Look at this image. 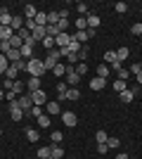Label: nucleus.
Wrapping results in <instances>:
<instances>
[{
    "label": "nucleus",
    "instance_id": "09e8293b",
    "mask_svg": "<svg viewBox=\"0 0 142 159\" xmlns=\"http://www.w3.org/2000/svg\"><path fill=\"white\" fill-rule=\"evenodd\" d=\"M128 76H130V71L126 69V66H121V69H118V79H123V81H126Z\"/></svg>",
    "mask_w": 142,
    "mask_h": 159
},
{
    "label": "nucleus",
    "instance_id": "13d9d810",
    "mask_svg": "<svg viewBox=\"0 0 142 159\" xmlns=\"http://www.w3.org/2000/svg\"><path fill=\"white\" fill-rule=\"evenodd\" d=\"M135 79H137V86H142V74H137Z\"/></svg>",
    "mask_w": 142,
    "mask_h": 159
},
{
    "label": "nucleus",
    "instance_id": "bf43d9fd",
    "mask_svg": "<svg viewBox=\"0 0 142 159\" xmlns=\"http://www.w3.org/2000/svg\"><path fill=\"white\" fill-rule=\"evenodd\" d=\"M116 159H128V154H123V152H121V154H116Z\"/></svg>",
    "mask_w": 142,
    "mask_h": 159
},
{
    "label": "nucleus",
    "instance_id": "79ce46f5",
    "mask_svg": "<svg viewBox=\"0 0 142 159\" xmlns=\"http://www.w3.org/2000/svg\"><path fill=\"white\" fill-rule=\"evenodd\" d=\"M64 157V150L59 145H52V159H62Z\"/></svg>",
    "mask_w": 142,
    "mask_h": 159
},
{
    "label": "nucleus",
    "instance_id": "603ef678",
    "mask_svg": "<svg viewBox=\"0 0 142 159\" xmlns=\"http://www.w3.org/2000/svg\"><path fill=\"white\" fill-rule=\"evenodd\" d=\"M107 145H109V147H118V145H121V140H118V138H109Z\"/></svg>",
    "mask_w": 142,
    "mask_h": 159
},
{
    "label": "nucleus",
    "instance_id": "2eb2a0df",
    "mask_svg": "<svg viewBox=\"0 0 142 159\" xmlns=\"http://www.w3.org/2000/svg\"><path fill=\"white\" fill-rule=\"evenodd\" d=\"M69 40H71V36H69V33H59V36H57V38H54V43H57V48H69Z\"/></svg>",
    "mask_w": 142,
    "mask_h": 159
},
{
    "label": "nucleus",
    "instance_id": "c85d7f7f",
    "mask_svg": "<svg viewBox=\"0 0 142 159\" xmlns=\"http://www.w3.org/2000/svg\"><path fill=\"white\" fill-rule=\"evenodd\" d=\"M50 119H52L50 114H43V116H38L36 121H38V126H41V128H47V126H50Z\"/></svg>",
    "mask_w": 142,
    "mask_h": 159
},
{
    "label": "nucleus",
    "instance_id": "6e6d98bb",
    "mask_svg": "<svg viewBox=\"0 0 142 159\" xmlns=\"http://www.w3.org/2000/svg\"><path fill=\"white\" fill-rule=\"evenodd\" d=\"M14 66H17L19 71H24V69H26V60H19V62H14Z\"/></svg>",
    "mask_w": 142,
    "mask_h": 159
},
{
    "label": "nucleus",
    "instance_id": "1a4fd4ad",
    "mask_svg": "<svg viewBox=\"0 0 142 159\" xmlns=\"http://www.w3.org/2000/svg\"><path fill=\"white\" fill-rule=\"evenodd\" d=\"M45 114H50V116H57V114H62L59 102H57V100H54V102H47V105H45Z\"/></svg>",
    "mask_w": 142,
    "mask_h": 159
},
{
    "label": "nucleus",
    "instance_id": "f8f14e48",
    "mask_svg": "<svg viewBox=\"0 0 142 159\" xmlns=\"http://www.w3.org/2000/svg\"><path fill=\"white\" fill-rule=\"evenodd\" d=\"M36 14H38V7L36 5H24V19H36Z\"/></svg>",
    "mask_w": 142,
    "mask_h": 159
},
{
    "label": "nucleus",
    "instance_id": "58836bf2",
    "mask_svg": "<svg viewBox=\"0 0 142 159\" xmlns=\"http://www.w3.org/2000/svg\"><path fill=\"white\" fill-rule=\"evenodd\" d=\"M76 40H78V43H88V31H76V36H74Z\"/></svg>",
    "mask_w": 142,
    "mask_h": 159
},
{
    "label": "nucleus",
    "instance_id": "8fccbe9b",
    "mask_svg": "<svg viewBox=\"0 0 142 159\" xmlns=\"http://www.w3.org/2000/svg\"><path fill=\"white\" fill-rule=\"evenodd\" d=\"M67 90H69V86H67V83H57V95H64Z\"/></svg>",
    "mask_w": 142,
    "mask_h": 159
},
{
    "label": "nucleus",
    "instance_id": "3c124183",
    "mask_svg": "<svg viewBox=\"0 0 142 159\" xmlns=\"http://www.w3.org/2000/svg\"><path fill=\"white\" fill-rule=\"evenodd\" d=\"M5 100H10V102H17V93H14V90H7V93H5Z\"/></svg>",
    "mask_w": 142,
    "mask_h": 159
},
{
    "label": "nucleus",
    "instance_id": "423d86ee",
    "mask_svg": "<svg viewBox=\"0 0 142 159\" xmlns=\"http://www.w3.org/2000/svg\"><path fill=\"white\" fill-rule=\"evenodd\" d=\"M31 100H33V105H38V107L47 105V95H45V90H36V93H31Z\"/></svg>",
    "mask_w": 142,
    "mask_h": 159
},
{
    "label": "nucleus",
    "instance_id": "49530a36",
    "mask_svg": "<svg viewBox=\"0 0 142 159\" xmlns=\"http://www.w3.org/2000/svg\"><path fill=\"white\" fill-rule=\"evenodd\" d=\"M12 90H14L17 95L24 93V83H21V81H14V83H12Z\"/></svg>",
    "mask_w": 142,
    "mask_h": 159
},
{
    "label": "nucleus",
    "instance_id": "20e7f679",
    "mask_svg": "<svg viewBox=\"0 0 142 159\" xmlns=\"http://www.w3.org/2000/svg\"><path fill=\"white\" fill-rule=\"evenodd\" d=\"M17 105H19L21 109H24V114H26L28 109L33 107V100H31V93H26V95H19V98H17Z\"/></svg>",
    "mask_w": 142,
    "mask_h": 159
},
{
    "label": "nucleus",
    "instance_id": "b1692460",
    "mask_svg": "<svg viewBox=\"0 0 142 159\" xmlns=\"http://www.w3.org/2000/svg\"><path fill=\"white\" fill-rule=\"evenodd\" d=\"M26 138L31 140V143H38V140H41V133L36 131V128H26Z\"/></svg>",
    "mask_w": 142,
    "mask_h": 159
},
{
    "label": "nucleus",
    "instance_id": "a211bd4d",
    "mask_svg": "<svg viewBox=\"0 0 142 159\" xmlns=\"http://www.w3.org/2000/svg\"><path fill=\"white\" fill-rule=\"evenodd\" d=\"M14 36V31L10 26H0V43H2V40H10Z\"/></svg>",
    "mask_w": 142,
    "mask_h": 159
},
{
    "label": "nucleus",
    "instance_id": "4c0bfd02",
    "mask_svg": "<svg viewBox=\"0 0 142 159\" xmlns=\"http://www.w3.org/2000/svg\"><path fill=\"white\" fill-rule=\"evenodd\" d=\"M74 69H76V74H78V76H85V74H88V64H83V62H78Z\"/></svg>",
    "mask_w": 142,
    "mask_h": 159
},
{
    "label": "nucleus",
    "instance_id": "f03ea898",
    "mask_svg": "<svg viewBox=\"0 0 142 159\" xmlns=\"http://www.w3.org/2000/svg\"><path fill=\"white\" fill-rule=\"evenodd\" d=\"M59 57H62L59 48H54V50H50V52H47V57L43 60V64H45V69H47V71H52V69H54V64H59Z\"/></svg>",
    "mask_w": 142,
    "mask_h": 159
},
{
    "label": "nucleus",
    "instance_id": "bb28decb",
    "mask_svg": "<svg viewBox=\"0 0 142 159\" xmlns=\"http://www.w3.org/2000/svg\"><path fill=\"white\" fill-rule=\"evenodd\" d=\"M52 74L57 76V79H62V76H67V66H64V64H54Z\"/></svg>",
    "mask_w": 142,
    "mask_h": 159
},
{
    "label": "nucleus",
    "instance_id": "e2e57ef3",
    "mask_svg": "<svg viewBox=\"0 0 142 159\" xmlns=\"http://www.w3.org/2000/svg\"><path fill=\"white\" fill-rule=\"evenodd\" d=\"M50 159H52V157H50Z\"/></svg>",
    "mask_w": 142,
    "mask_h": 159
},
{
    "label": "nucleus",
    "instance_id": "473e14b6",
    "mask_svg": "<svg viewBox=\"0 0 142 159\" xmlns=\"http://www.w3.org/2000/svg\"><path fill=\"white\" fill-rule=\"evenodd\" d=\"M95 140H97V145H102V143H107V140H109L107 131H97V133H95Z\"/></svg>",
    "mask_w": 142,
    "mask_h": 159
},
{
    "label": "nucleus",
    "instance_id": "ea45409f",
    "mask_svg": "<svg viewBox=\"0 0 142 159\" xmlns=\"http://www.w3.org/2000/svg\"><path fill=\"white\" fill-rule=\"evenodd\" d=\"M17 36H19V38H21V40H24V43H26V40H28V38H31V31H28V29H26V26H24V29H19V31H17Z\"/></svg>",
    "mask_w": 142,
    "mask_h": 159
},
{
    "label": "nucleus",
    "instance_id": "ddd939ff",
    "mask_svg": "<svg viewBox=\"0 0 142 159\" xmlns=\"http://www.w3.org/2000/svg\"><path fill=\"white\" fill-rule=\"evenodd\" d=\"M5 57H7V62H10V64H14V62L21 60V52H19V50H14V48H10V50L5 52Z\"/></svg>",
    "mask_w": 142,
    "mask_h": 159
},
{
    "label": "nucleus",
    "instance_id": "5fc2aeb1",
    "mask_svg": "<svg viewBox=\"0 0 142 159\" xmlns=\"http://www.w3.org/2000/svg\"><path fill=\"white\" fill-rule=\"evenodd\" d=\"M12 83H14V81H10V79L2 81V90H5V93H7V90H12Z\"/></svg>",
    "mask_w": 142,
    "mask_h": 159
},
{
    "label": "nucleus",
    "instance_id": "f257e3e1",
    "mask_svg": "<svg viewBox=\"0 0 142 159\" xmlns=\"http://www.w3.org/2000/svg\"><path fill=\"white\" fill-rule=\"evenodd\" d=\"M26 71L31 74V76H36V79H43V74H45L47 69H45V64H43V60L31 57V60L26 62Z\"/></svg>",
    "mask_w": 142,
    "mask_h": 159
},
{
    "label": "nucleus",
    "instance_id": "f704fd0d",
    "mask_svg": "<svg viewBox=\"0 0 142 159\" xmlns=\"http://www.w3.org/2000/svg\"><path fill=\"white\" fill-rule=\"evenodd\" d=\"M133 98H135V95L130 93V90H123V93H118V100H121V102H133Z\"/></svg>",
    "mask_w": 142,
    "mask_h": 159
},
{
    "label": "nucleus",
    "instance_id": "f3484780",
    "mask_svg": "<svg viewBox=\"0 0 142 159\" xmlns=\"http://www.w3.org/2000/svg\"><path fill=\"white\" fill-rule=\"evenodd\" d=\"M43 114H45V112H43V107L33 105V107H31V109H28L26 114H24V116H33V119H38V116H43Z\"/></svg>",
    "mask_w": 142,
    "mask_h": 159
},
{
    "label": "nucleus",
    "instance_id": "9d476101",
    "mask_svg": "<svg viewBox=\"0 0 142 159\" xmlns=\"http://www.w3.org/2000/svg\"><path fill=\"white\" fill-rule=\"evenodd\" d=\"M24 21H26V19H24V14H14V17H12V26H10V29L17 33L19 29H24Z\"/></svg>",
    "mask_w": 142,
    "mask_h": 159
},
{
    "label": "nucleus",
    "instance_id": "cd10ccee",
    "mask_svg": "<svg viewBox=\"0 0 142 159\" xmlns=\"http://www.w3.org/2000/svg\"><path fill=\"white\" fill-rule=\"evenodd\" d=\"M17 74H19V69H17V66H14V64H10V69H7V71H5V76H7V79H10V81H17Z\"/></svg>",
    "mask_w": 142,
    "mask_h": 159
},
{
    "label": "nucleus",
    "instance_id": "2f4dec72",
    "mask_svg": "<svg viewBox=\"0 0 142 159\" xmlns=\"http://www.w3.org/2000/svg\"><path fill=\"white\" fill-rule=\"evenodd\" d=\"M76 29H78V31H88V19H85V17H78V19H76Z\"/></svg>",
    "mask_w": 142,
    "mask_h": 159
},
{
    "label": "nucleus",
    "instance_id": "e433bc0d",
    "mask_svg": "<svg viewBox=\"0 0 142 159\" xmlns=\"http://www.w3.org/2000/svg\"><path fill=\"white\" fill-rule=\"evenodd\" d=\"M7 69H10V62H7V57L2 52H0V74H5Z\"/></svg>",
    "mask_w": 142,
    "mask_h": 159
},
{
    "label": "nucleus",
    "instance_id": "412c9836",
    "mask_svg": "<svg viewBox=\"0 0 142 159\" xmlns=\"http://www.w3.org/2000/svg\"><path fill=\"white\" fill-rule=\"evenodd\" d=\"M104 62H107V64H116V62H118L116 50H107V52H104Z\"/></svg>",
    "mask_w": 142,
    "mask_h": 159
},
{
    "label": "nucleus",
    "instance_id": "c756f323",
    "mask_svg": "<svg viewBox=\"0 0 142 159\" xmlns=\"http://www.w3.org/2000/svg\"><path fill=\"white\" fill-rule=\"evenodd\" d=\"M38 157L41 159H50L52 157V147H38Z\"/></svg>",
    "mask_w": 142,
    "mask_h": 159
},
{
    "label": "nucleus",
    "instance_id": "37998d69",
    "mask_svg": "<svg viewBox=\"0 0 142 159\" xmlns=\"http://www.w3.org/2000/svg\"><path fill=\"white\" fill-rule=\"evenodd\" d=\"M114 10H116V12H118V14H123V12H126V10H128V5H126L123 0H118V2H116V5H114Z\"/></svg>",
    "mask_w": 142,
    "mask_h": 159
},
{
    "label": "nucleus",
    "instance_id": "7c9ffc66",
    "mask_svg": "<svg viewBox=\"0 0 142 159\" xmlns=\"http://www.w3.org/2000/svg\"><path fill=\"white\" fill-rule=\"evenodd\" d=\"M128 55H130V50H128V48H118V50H116V57H118V62L128 60Z\"/></svg>",
    "mask_w": 142,
    "mask_h": 159
},
{
    "label": "nucleus",
    "instance_id": "4be33fe9",
    "mask_svg": "<svg viewBox=\"0 0 142 159\" xmlns=\"http://www.w3.org/2000/svg\"><path fill=\"white\" fill-rule=\"evenodd\" d=\"M114 90L116 93H123V90H128V83H126L123 79H116L114 81Z\"/></svg>",
    "mask_w": 142,
    "mask_h": 159
},
{
    "label": "nucleus",
    "instance_id": "de8ad7c7",
    "mask_svg": "<svg viewBox=\"0 0 142 159\" xmlns=\"http://www.w3.org/2000/svg\"><path fill=\"white\" fill-rule=\"evenodd\" d=\"M76 10L81 12V17H85V14H88V5H85V2H78V5H76Z\"/></svg>",
    "mask_w": 142,
    "mask_h": 159
},
{
    "label": "nucleus",
    "instance_id": "7ed1b4c3",
    "mask_svg": "<svg viewBox=\"0 0 142 159\" xmlns=\"http://www.w3.org/2000/svg\"><path fill=\"white\" fill-rule=\"evenodd\" d=\"M78 83H81V76L76 74L74 66H67V86L69 88H78Z\"/></svg>",
    "mask_w": 142,
    "mask_h": 159
},
{
    "label": "nucleus",
    "instance_id": "aec40b11",
    "mask_svg": "<svg viewBox=\"0 0 142 159\" xmlns=\"http://www.w3.org/2000/svg\"><path fill=\"white\" fill-rule=\"evenodd\" d=\"M67 100H71V102L81 100V90H78V88H69L67 90Z\"/></svg>",
    "mask_w": 142,
    "mask_h": 159
},
{
    "label": "nucleus",
    "instance_id": "0eeeda50",
    "mask_svg": "<svg viewBox=\"0 0 142 159\" xmlns=\"http://www.w3.org/2000/svg\"><path fill=\"white\" fill-rule=\"evenodd\" d=\"M10 114H12L14 121H21V119H24V109H21L17 102H10Z\"/></svg>",
    "mask_w": 142,
    "mask_h": 159
},
{
    "label": "nucleus",
    "instance_id": "a19ab883",
    "mask_svg": "<svg viewBox=\"0 0 142 159\" xmlns=\"http://www.w3.org/2000/svg\"><path fill=\"white\" fill-rule=\"evenodd\" d=\"M50 140H52V145H59L62 140H64V135H62V131H52V138H50Z\"/></svg>",
    "mask_w": 142,
    "mask_h": 159
},
{
    "label": "nucleus",
    "instance_id": "864d4df0",
    "mask_svg": "<svg viewBox=\"0 0 142 159\" xmlns=\"http://www.w3.org/2000/svg\"><path fill=\"white\" fill-rule=\"evenodd\" d=\"M97 152H100V154H107V152H109V145H107V143H102V145H97Z\"/></svg>",
    "mask_w": 142,
    "mask_h": 159
},
{
    "label": "nucleus",
    "instance_id": "a878e982",
    "mask_svg": "<svg viewBox=\"0 0 142 159\" xmlns=\"http://www.w3.org/2000/svg\"><path fill=\"white\" fill-rule=\"evenodd\" d=\"M81 48H83V45H81V43H78V40L74 38V36H71V40H69V50L78 55V52H81Z\"/></svg>",
    "mask_w": 142,
    "mask_h": 159
},
{
    "label": "nucleus",
    "instance_id": "393cba45",
    "mask_svg": "<svg viewBox=\"0 0 142 159\" xmlns=\"http://www.w3.org/2000/svg\"><path fill=\"white\" fill-rule=\"evenodd\" d=\"M33 21L38 24V26H47V12H38Z\"/></svg>",
    "mask_w": 142,
    "mask_h": 159
},
{
    "label": "nucleus",
    "instance_id": "c03bdc74",
    "mask_svg": "<svg viewBox=\"0 0 142 159\" xmlns=\"http://www.w3.org/2000/svg\"><path fill=\"white\" fill-rule=\"evenodd\" d=\"M54 45H57V43H54V38H50V36L43 40V48H47V50H54Z\"/></svg>",
    "mask_w": 142,
    "mask_h": 159
},
{
    "label": "nucleus",
    "instance_id": "4d7b16f0",
    "mask_svg": "<svg viewBox=\"0 0 142 159\" xmlns=\"http://www.w3.org/2000/svg\"><path fill=\"white\" fill-rule=\"evenodd\" d=\"M59 19H69V10H59Z\"/></svg>",
    "mask_w": 142,
    "mask_h": 159
},
{
    "label": "nucleus",
    "instance_id": "680f3d73",
    "mask_svg": "<svg viewBox=\"0 0 142 159\" xmlns=\"http://www.w3.org/2000/svg\"><path fill=\"white\" fill-rule=\"evenodd\" d=\"M0 135H2V131H0Z\"/></svg>",
    "mask_w": 142,
    "mask_h": 159
},
{
    "label": "nucleus",
    "instance_id": "72a5a7b5",
    "mask_svg": "<svg viewBox=\"0 0 142 159\" xmlns=\"http://www.w3.org/2000/svg\"><path fill=\"white\" fill-rule=\"evenodd\" d=\"M97 76H100V79H107L109 76V64H100L97 66Z\"/></svg>",
    "mask_w": 142,
    "mask_h": 159
},
{
    "label": "nucleus",
    "instance_id": "052dcab7",
    "mask_svg": "<svg viewBox=\"0 0 142 159\" xmlns=\"http://www.w3.org/2000/svg\"><path fill=\"white\" fill-rule=\"evenodd\" d=\"M0 100H5V90L2 88H0Z\"/></svg>",
    "mask_w": 142,
    "mask_h": 159
},
{
    "label": "nucleus",
    "instance_id": "a18cd8bd",
    "mask_svg": "<svg viewBox=\"0 0 142 159\" xmlns=\"http://www.w3.org/2000/svg\"><path fill=\"white\" fill-rule=\"evenodd\" d=\"M130 33H133V36H142V24H140V21L130 26Z\"/></svg>",
    "mask_w": 142,
    "mask_h": 159
},
{
    "label": "nucleus",
    "instance_id": "6e6552de",
    "mask_svg": "<svg viewBox=\"0 0 142 159\" xmlns=\"http://www.w3.org/2000/svg\"><path fill=\"white\" fill-rule=\"evenodd\" d=\"M109 81L107 79H100V76H93V79H90V90H102V88L107 86Z\"/></svg>",
    "mask_w": 142,
    "mask_h": 159
},
{
    "label": "nucleus",
    "instance_id": "6ab92c4d",
    "mask_svg": "<svg viewBox=\"0 0 142 159\" xmlns=\"http://www.w3.org/2000/svg\"><path fill=\"white\" fill-rule=\"evenodd\" d=\"M45 33L50 36V38H57L62 31H59V26H57V24H47V26H45Z\"/></svg>",
    "mask_w": 142,
    "mask_h": 159
},
{
    "label": "nucleus",
    "instance_id": "9b49d317",
    "mask_svg": "<svg viewBox=\"0 0 142 159\" xmlns=\"http://www.w3.org/2000/svg\"><path fill=\"white\" fill-rule=\"evenodd\" d=\"M41 79H36V76H31V79L26 81V88H28V93H36V90H41Z\"/></svg>",
    "mask_w": 142,
    "mask_h": 159
},
{
    "label": "nucleus",
    "instance_id": "39448f33",
    "mask_svg": "<svg viewBox=\"0 0 142 159\" xmlns=\"http://www.w3.org/2000/svg\"><path fill=\"white\" fill-rule=\"evenodd\" d=\"M59 116H62V124H64L67 128H74L76 124H78V119H76V114H74V112H62Z\"/></svg>",
    "mask_w": 142,
    "mask_h": 159
},
{
    "label": "nucleus",
    "instance_id": "5701e85b",
    "mask_svg": "<svg viewBox=\"0 0 142 159\" xmlns=\"http://www.w3.org/2000/svg\"><path fill=\"white\" fill-rule=\"evenodd\" d=\"M21 45H24V40H21L19 36L14 33L12 38H10V48H14V50H21Z\"/></svg>",
    "mask_w": 142,
    "mask_h": 159
},
{
    "label": "nucleus",
    "instance_id": "4468645a",
    "mask_svg": "<svg viewBox=\"0 0 142 159\" xmlns=\"http://www.w3.org/2000/svg\"><path fill=\"white\" fill-rule=\"evenodd\" d=\"M0 26H12V14L7 12L5 7L0 10Z\"/></svg>",
    "mask_w": 142,
    "mask_h": 159
},
{
    "label": "nucleus",
    "instance_id": "dca6fc26",
    "mask_svg": "<svg viewBox=\"0 0 142 159\" xmlns=\"http://www.w3.org/2000/svg\"><path fill=\"white\" fill-rule=\"evenodd\" d=\"M85 19H88V29H93V31H95V29H97V26H100V24H102V19H100V17H97V14H85Z\"/></svg>",
    "mask_w": 142,
    "mask_h": 159
},
{
    "label": "nucleus",
    "instance_id": "c9c22d12",
    "mask_svg": "<svg viewBox=\"0 0 142 159\" xmlns=\"http://www.w3.org/2000/svg\"><path fill=\"white\" fill-rule=\"evenodd\" d=\"M47 24H59V12H47Z\"/></svg>",
    "mask_w": 142,
    "mask_h": 159
}]
</instances>
